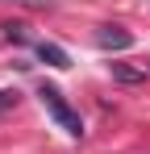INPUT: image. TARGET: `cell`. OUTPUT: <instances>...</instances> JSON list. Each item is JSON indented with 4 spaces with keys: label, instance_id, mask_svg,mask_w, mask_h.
<instances>
[{
    "label": "cell",
    "instance_id": "cell-4",
    "mask_svg": "<svg viewBox=\"0 0 150 154\" xmlns=\"http://www.w3.org/2000/svg\"><path fill=\"white\" fill-rule=\"evenodd\" d=\"M108 75L117 83H146V67H129V63H108Z\"/></svg>",
    "mask_w": 150,
    "mask_h": 154
},
{
    "label": "cell",
    "instance_id": "cell-2",
    "mask_svg": "<svg viewBox=\"0 0 150 154\" xmlns=\"http://www.w3.org/2000/svg\"><path fill=\"white\" fill-rule=\"evenodd\" d=\"M96 46L108 50V54H121V50L133 46V33H129L125 25H100V29H96Z\"/></svg>",
    "mask_w": 150,
    "mask_h": 154
},
{
    "label": "cell",
    "instance_id": "cell-3",
    "mask_svg": "<svg viewBox=\"0 0 150 154\" xmlns=\"http://www.w3.org/2000/svg\"><path fill=\"white\" fill-rule=\"evenodd\" d=\"M33 50H38V58H42L46 67H54V71H67V67H71V58H67V50H63L58 42H38Z\"/></svg>",
    "mask_w": 150,
    "mask_h": 154
},
{
    "label": "cell",
    "instance_id": "cell-8",
    "mask_svg": "<svg viewBox=\"0 0 150 154\" xmlns=\"http://www.w3.org/2000/svg\"><path fill=\"white\" fill-rule=\"evenodd\" d=\"M146 71H150V67H146Z\"/></svg>",
    "mask_w": 150,
    "mask_h": 154
},
{
    "label": "cell",
    "instance_id": "cell-6",
    "mask_svg": "<svg viewBox=\"0 0 150 154\" xmlns=\"http://www.w3.org/2000/svg\"><path fill=\"white\" fill-rule=\"evenodd\" d=\"M17 100H21V92H17V88H0V112L17 108Z\"/></svg>",
    "mask_w": 150,
    "mask_h": 154
},
{
    "label": "cell",
    "instance_id": "cell-1",
    "mask_svg": "<svg viewBox=\"0 0 150 154\" xmlns=\"http://www.w3.org/2000/svg\"><path fill=\"white\" fill-rule=\"evenodd\" d=\"M38 100H42V108H46L58 125L67 129V137H83V133H88V129H83V121H79V112L67 104V96H63L54 83H38Z\"/></svg>",
    "mask_w": 150,
    "mask_h": 154
},
{
    "label": "cell",
    "instance_id": "cell-5",
    "mask_svg": "<svg viewBox=\"0 0 150 154\" xmlns=\"http://www.w3.org/2000/svg\"><path fill=\"white\" fill-rule=\"evenodd\" d=\"M4 38H8V42H13V46H25V42H29V29L21 25V21H4Z\"/></svg>",
    "mask_w": 150,
    "mask_h": 154
},
{
    "label": "cell",
    "instance_id": "cell-7",
    "mask_svg": "<svg viewBox=\"0 0 150 154\" xmlns=\"http://www.w3.org/2000/svg\"><path fill=\"white\" fill-rule=\"evenodd\" d=\"M13 4H25V8H50L54 0H13Z\"/></svg>",
    "mask_w": 150,
    "mask_h": 154
}]
</instances>
